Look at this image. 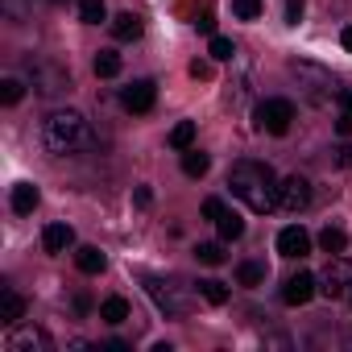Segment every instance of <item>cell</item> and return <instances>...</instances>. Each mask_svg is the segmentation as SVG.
<instances>
[{"mask_svg": "<svg viewBox=\"0 0 352 352\" xmlns=\"http://www.w3.org/2000/svg\"><path fill=\"white\" fill-rule=\"evenodd\" d=\"M228 187H232V195H236L249 212H257V216H265V212L278 208V179H274V170H270L265 162H257V157H241V162L232 166Z\"/></svg>", "mask_w": 352, "mask_h": 352, "instance_id": "cell-1", "label": "cell"}, {"mask_svg": "<svg viewBox=\"0 0 352 352\" xmlns=\"http://www.w3.org/2000/svg\"><path fill=\"white\" fill-rule=\"evenodd\" d=\"M91 141H96V137H91V124H87L83 112L58 108V112L46 116V149H50V153H79V149H87Z\"/></svg>", "mask_w": 352, "mask_h": 352, "instance_id": "cell-2", "label": "cell"}, {"mask_svg": "<svg viewBox=\"0 0 352 352\" xmlns=\"http://www.w3.org/2000/svg\"><path fill=\"white\" fill-rule=\"evenodd\" d=\"M290 75L298 79V87L307 91V100H311V104H327L331 96H340L336 79H331L323 67H315V63H290Z\"/></svg>", "mask_w": 352, "mask_h": 352, "instance_id": "cell-3", "label": "cell"}, {"mask_svg": "<svg viewBox=\"0 0 352 352\" xmlns=\"http://www.w3.org/2000/svg\"><path fill=\"white\" fill-rule=\"evenodd\" d=\"M290 120H294V104L282 100V96H270V100H261V104L253 108V124H257V133L282 137V133L290 129Z\"/></svg>", "mask_w": 352, "mask_h": 352, "instance_id": "cell-4", "label": "cell"}, {"mask_svg": "<svg viewBox=\"0 0 352 352\" xmlns=\"http://www.w3.org/2000/svg\"><path fill=\"white\" fill-rule=\"evenodd\" d=\"M30 79H34V87H38V96H63V91H71V75H67L63 67H54V63H46V58H38V63H30Z\"/></svg>", "mask_w": 352, "mask_h": 352, "instance_id": "cell-5", "label": "cell"}, {"mask_svg": "<svg viewBox=\"0 0 352 352\" xmlns=\"http://www.w3.org/2000/svg\"><path fill=\"white\" fill-rule=\"evenodd\" d=\"M348 290H352V261H344V253H340V257H331L327 270L319 274V294L340 298V294H348Z\"/></svg>", "mask_w": 352, "mask_h": 352, "instance_id": "cell-6", "label": "cell"}, {"mask_svg": "<svg viewBox=\"0 0 352 352\" xmlns=\"http://www.w3.org/2000/svg\"><path fill=\"white\" fill-rule=\"evenodd\" d=\"M307 204H311V183L302 174H290V179L278 183V208L282 212H302Z\"/></svg>", "mask_w": 352, "mask_h": 352, "instance_id": "cell-7", "label": "cell"}, {"mask_svg": "<svg viewBox=\"0 0 352 352\" xmlns=\"http://www.w3.org/2000/svg\"><path fill=\"white\" fill-rule=\"evenodd\" d=\"M120 104H124L129 112H149V108L157 104V87H153V79H133V83L120 91Z\"/></svg>", "mask_w": 352, "mask_h": 352, "instance_id": "cell-8", "label": "cell"}, {"mask_svg": "<svg viewBox=\"0 0 352 352\" xmlns=\"http://www.w3.org/2000/svg\"><path fill=\"white\" fill-rule=\"evenodd\" d=\"M315 290H319V278L298 270L294 278H286V286H282V302H286V307H302V302L315 298Z\"/></svg>", "mask_w": 352, "mask_h": 352, "instance_id": "cell-9", "label": "cell"}, {"mask_svg": "<svg viewBox=\"0 0 352 352\" xmlns=\"http://www.w3.org/2000/svg\"><path fill=\"white\" fill-rule=\"evenodd\" d=\"M50 348L54 344H50V336L42 327H17L9 336V352H50Z\"/></svg>", "mask_w": 352, "mask_h": 352, "instance_id": "cell-10", "label": "cell"}, {"mask_svg": "<svg viewBox=\"0 0 352 352\" xmlns=\"http://www.w3.org/2000/svg\"><path fill=\"white\" fill-rule=\"evenodd\" d=\"M278 253H282V257H307V253H311V236H307L298 224H290V228L278 232Z\"/></svg>", "mask_w": 352, "mask_h": 352, "instance_id": "cell-11", "label": "cell"}, {"mask_svg": "<svg viewBox=\"0 0 352 352\" xmlns=\"http://www.w3.org/2000/svg\"><path fill=\"white\" fill-rule=\"evenodd\" d=\"M42 245H46V253H67V249L75 245L71 224H50V228L42 232Z\"/></svg>", "mask_w": 352, "mask_h": 352, "instance_id": "cell-12", "label": "cell"}, {"mask_svg": "<svg viewBox=\"0 0 352 352\" xmlns=\"http://www.w3.org/2000/svg\"><path fill=\"white\" fill-rule=\"evenodd\" d=\"M141 30H145V25H141L137 13H120V17H112V38H116V42H137Z\"/></svg>", "mask_w": 352, "mask_h": 352, "instance_id": "cell-13", "label": "cell"}, {"mask_svg": "<svg viewBox=\"0 0 352 352\" xmlns=\"http://www.w3.org/2000/svg\"><path fill=\"white\" fill-rule=\"evenodd\" d=\"M25 315V298L17 290H0V323H17Z\"/></svg>", "mask_w": 352, "mask_h": 352, "instance_id": "cell-14", "label": "cell"}, {"mask_svg": "<svg viewBox=\"0 0 352 352\" xmlns=\"http://www.w3.org/2000/svg\"><path fill=\"white\" fill-rule=\"evenodd\" d=\"M38 199H42V195H38L34 183H17V187H13V212H17V216H30V212L38 208Z\"/></svg>", "mask_w": 352, "mask_h": 352, "instance_id": "cell-15", "label": "cell"}, {"mask_svg": "<svg viewBox=\"0 0 352 352\" xmlns=\"http://www.w3.org/2000/svg\"><path fill=\"white\" fill-rule=\"evenodd\" d=\"M319 249H323L327 257H340V253L348 249V232H344V228H331V224H327V228L319 232Z\"/></svg>", "mask_w": 352, "mask_h": 352, "instance_id": "cell-16", "label": "cell"}, {"mask_svg": "<svg viewBox=\"0 0 352 352\" xmlns=\"http://www.w3.org/2000/svg\"><path fill=\"white\" fill-rule=\"evenodd\" d=\"M75 265H79L83 274H100V270L108 265V257H104V253H100L96 245H83V249L75 253Z\"/></svg>", "mask_w": 352, "mask_h": 352, "instance_id": "cell-17", "label": "cell"}, {"mask_svg": "<svg viewBox=\"0 0 352 352\" xmlns=\"http://www.w3.org/2000/svg\"><path fill=\"white\" fill-rule=\"evenodd\" d=\"M195 290H199V298H204V302H212V307H224V302H228V294H232V290H228L224 282H216V278H204Z\"/></svg>", "mask_w": 352, "mask_h": 352, "instance_id": "cell-18", "label": "cell"}, {"mask_svg": "<svg viewBox=\"0 0 352 352\" xmlns=\"http://www.w3.org/2000/svg\"><path fill=\"white\" fill-rule=\"evenodd\" d=\"M100 319H104V323H112V327H116V323H124V319H129V302H124L120 294L104 298V302H100Z\"/></svg>", "mask_w": 352, "mask_h": 352, "instance_id": "cell-19", "label": "cell"}, {"mask_svg": "<svg viewBox=\"0 0 352 352\" xmlns=\"http://www.w3.org/2000/svg\"><path fill=\"white\" fill-rule=\"evenodd\" d=\"M216 228H220V241H241V236H245V220H241L236 212H220Z\"/></svg>", "mask_w": 352, "mask_h": 352, "instance_id": "cell-20", "label": "cell"}, {"mask_svg": "<svg viewBox=\"0 0 352 352\" xmlns=\"http://www.w3.org/2000/svg\"><path fill=\"white\" fill-rule=\"evenodd\" d=\"M208 166H212L208 153H199V149H183V174H191V179H204Z\"/></svg>", "mask_w": 352, "mask_h": 352, "instance_id": "cell-21", "label": "cell"}, {"mask_svg": "<svg viewBox=\"0 0 352 352\" xmlns=\"http://www.w3.org/2000/svg\"><path fill=\"white\" fill-rule=\"evenodd\" d=\"M170 145L174 149H191L195 145V120H179L170 129Z\"/></svg>", "mask_w": 352, "mask_h": 352, "instance_id": "cell-22", "label": "cell"}, {"mask_svg": "<svg viewBox=\"0 0 352 352\" xmlns=\"http://www.w3.org/2000/svg\"><path fill=\"white\" fill-rule=\"evenodd\" d=\"M236 282L241 286H261L265 282V265L261 261H241L236 265Z\"/></svg>", "mask_w": 352, "mask_h": 352, "instance_id": "cell-23", "label": "cell"}, {"mask_svg": "<svg viewBox=\"0 0 352 352\" xmlns=\"http://www.w3.org/2000/svg\"><path fill=\"white\" fill-rule=\"evenodd\" d=\"M96 75H100V79H116V75H120V54L100 50V54H96Z\"/></svg>", "mask_w": 352, "mask_h": 352, "instance_id": "cell-24", "label": "cell"}, {"mask_svg": "<svg viewBox=\"0 0 352 352\" xmlns=\"http://www.w3.org/2000/svg\"><path fill=\"white\" fill-rule=\"evenodd\" d=\"M104 17H108V5H104V0H79V21L100 25Z\"/></svg>", "mask_w": 352, "mask_h": 352, "instance_id": "cell-25", "label": "cell"}, {"mask_svg": "<svg viewBox=\"0 0 352 352\" xmlns=\"http://www.w3.org/2000/svg\"><path fill=\"white\" fill-rule=\"evenodd\" d=\"M145 286H149V294L157 298V307H162V311H170V315H179V311H183V307H179V298H174L170 290H162V282H153V278H149Z\"/></svg>", "mask_w": 352, "mask_h": 352, "instance_id": "cell-26", "label": "cell"}, {"mask_svg": "<svg viewBox=\"0 0 352 352\" xmlns=\"http://www.w3.org/2000/svg\"><path fill=\"white\" fill-rule=\"evenodd\" d=\"M25 96V83L21 79H0V104H17Z\"/></svg>", "mask_w": 352, "mask_h": 352, "instance_id": "cell-27", "label": "cell"}, {"mask_svg": "<svg viewBox=\"0 0 352 352\" xmlns=\"http://www.w3.org/2000/svg\"><path fill=\"white\" fill-rule=\"evenodd\" d=\"M208 54H212L216 63H228V58L236 54V46H232L228 38H220V34H212V46H208Z\"/></svg>", "mask_w": 352, "mask_h": 352, "instance_id": "cell-28", "label": "cell"}, {"mask_svg": "<svg viewBox=\"0 0 352 352\" xmlns=\"http://www.w3.org/2000/svg\"><path fill=\"white\" fill-rule=\"evenodd\" d=\"M232 13L241 21H253V17H261V0H232Z\"/></svg>", "mask_w": 352, "mask_h": 352, "instance_id": "cell-29", "label": "cell"}, {"mask_svg": "<svg viewBox=\"0 0 352 352\" xmlns=\"http://www.w3.org/2000/svg\"><path fill=\"white\" fill-rule=\"evenodd\" d=\"M195 257H199L204 265H224V249H220V245H199Z\"/></svg>", "mask_w": 352, "mask_h": 352, "instance_id": "cell-30", "label": "cell"}, {"mask_svg": "<svg viewBox=\"0 0 352 352\" xmlns=\"http://www.w3.org/2000/svg\"><path fill=\"white\" fill-rule=\"evenodd\" d=\"M212 75H216V67H212L208 58H195V63H191V79H212Z\"/></svg>", "mask_w": 352, "mask_h": 352, "instance_id": "cell-31", "label": "cell"}, {"mask_svg": "<svg viewBox=\"0 0 352 352\" xmlns=\"http://www.w3.org/2000/svg\"><path fill=\"white\" fill-rule=\"evenodd\" d=\"M302 9H307V0H286V21L298 25L302 21Z\"/></svg>", "mask_w": 352, "mask_h": 352, "instance_id": "cell-32", "label": "cell"}, {"mask_svg": "<svg viewBox=\"0 0 352 352\" xmlns=\"http://www.w3.org/2000/svg\"><path fill=\"white\" fill-rule=\"evenodd\" d=\"M220 212H224L220 199H208V204H204V216H208V220H220Z\"/></svg>", "mask_w": 352, "mask_h": 352, "instance_id": "cell-33", "label": "cell"}, {"mask_svg": "<svg viewBox=\"0 0 352 352\" xmlns=\"http://www.w3.org/2000/svg\"><path fill=\"white\" fill-rule=\"evenodd\" d=\"M195 30H204V34H216V17H212V13H204V17L195 21Z\"/></svg>", "mask_w": 352, "mask_h": 352, "instance_id": "cell-34", "label": "cell"}, {"mask_svg": "<svg viewBox=\"0 0 352 352\" xmlns=\"http://www.w3.org/2000/svg\"><path fill=\"white\" fill-rule=\"evenodd\" d=\"M336 133H340V137H352V116H348V112L336 120Z\"/></svg>", "mask_w": 352, "mask_h": 352, "instance_id": "cell-35", "label": "cell"}, {"mask_svg": "<svg viewBox=\"0 0 352 352\" xmlns=\"http://www.w3.org/2000/svg\"><path fill=\"white\" fill-rule=\"evenodd\" d=\"M133 199H137V208H149V204H153V195H149V187H137V195H133Z\"/></svg>", "mask_w": 352, "mask_h": 352, "instance_id": "cell-36", "label": "cell"}, {"mask_svg": "<svg viewBox=\"0 0 352 352\" xmlns=\"http://www.w3.org/2000/svg\"><path fill=\"white\" fill-rule=\"evenodd\" d=\"M340 108L352 116V87H340Z\"/></svg>", "mask_w": 352, "mask_h": 352, "instance_id": "cell-37", "label": "cell"}, {"mask_svg": "<svg viewBox=\"0 0 352 352\" xmlns=\"http://www.w3.org/2000/svg\"><path fill=\"white\" fill-rule=\"evenodd\" d=\"M340 42H344V50H352V25H348V30L340 34Z\"/></svg>", "mask_w": 352, "mask_h": 352, "instance_id": "cell-38", "label": "cell"}, {"mask_svg": "<svg viewBox=\"0 0 352 352\" xmlns=\"http://www.w3.org/2000/svg\"><path fill=\"white\" fill-rule=\"evenodd\" d=\"M348 344H352V340H348Z\"/></svg>", "mask_w": 352, "mask_h": 352, "instance_id": "cell-39", "label": "cell"}, {"mask_svg": "<svg viewBox=\"0 0 352 352\" xmlns=\"http://www.w3.org/2000/svg\"><path fill=\"white\" fill-rule=\"evenodd\" d=\"M348 298H352V294H348Z\"/></svg>", "mask_w": 352, "mask_h": 352, "instance_id": "cell-40", "label": "cell"}]
</instances>
